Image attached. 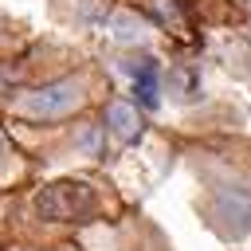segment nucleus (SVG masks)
Masks as SVG:
<instances>
[{
	"mask_svg": "<svg viewBox=\"0 0 251 251\" xmlns=\"http://www.w3.org/2000/svg\"><path fill=\"white\" fill-rule=\"evenodd\" d=\"M75 106H82V90H78L75 78L47 82V86H39V90H31V94H24V98L16 102L20 114L39 118V122H43V118H63V114H71Z\"/></svg>",
	"mask_w": 251,
	"mask_h": 251,
	"instance_id": "f03ea898",
	"label": "nucleus"
},
{
	"mask_svg": "<svg viewBox=\"0 0 251 251\" xmlns=\"http://www.w3.org/2000/svg\"><path fill=\"white\" fill-rule=\"evenodd\" d=\"M106 126L114 129V137L122 145H129V141L141 137V118H137V106L133 102H110L106 106Z\"/></svg>",
	"mask_w": 251,
	"mask_h": 251,
	"instance_id": "20e7f679",
	"label": "nucleus"
},
{
	"mask_svg": "<svg viewBox=\"0 0 251 251\" xmlns=\"http://www.w3.org/2000/svg\"><path fill=\"white\" fill-rule=\"evenodd\" d=\"M126 71H129V78H133V106L157 110V106H161V63L145 55V59L126 63Z\"/></svg>",
	"mask_w": 251,
	"mask_h": 251,
	"instance_id": "7ed1b4c3",
	"label": "nucleus"
},
{
	"mask_svg": "<svg viewBox=\"0 0 251 251\" xmlns=\"http://www.w3.org/2000/svg\"><path fill=\"white\" fill-rule=\"evenodd\" d=\"M94 204H98V196L82 180H63V184H51L35 196V212L43 220H82L94 212Z\"/></svg>",
	"mask_w": 251,
	"mask_h": 251,
	"instance_id": "f257e3e1",
	"label": "nucleus"
}]
</instances>
